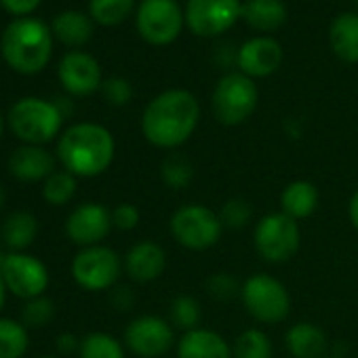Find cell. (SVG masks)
Segmentation results:
<instances>
[{
  "label": "cell",
  "mask_w": 358,
  "mask_h": 358,
  "mask_svg": "<svg viewBox=\"0 0 358 358\" xmlns=\"http://www.w3.org/2000/svg\"><path fill=\"white\" fill-rule=\"evenodd\" d=\"M199 99L186 89H166L143 110L141 133L154 148L175 150L184 145L199 127Z\"/></svg>",
  "instance_id": "cell-1"
},
{
  "label": "cell",
  "mask_w": 358,
  "mask_h": 358,
  "mask_svg": "<svg viewBox=\"0 0 358 358\" xmlns=\"http://www.w3.org/2000/svg\"><path fill=\"white\" fill-rule=\"evenodd\" d=\"M116 141L112 133L97 122H78L64 131L57 143V158L64 169L76 177H97L114 160Z\"/></svg>",
  "instance_id": "cell-2"
},
{
  "label": "cell",
  "mask_w": 358,
  "mask_h": 358,
  "mask_svg": "<svg viewBox=\"0 0 358 358\" xmlns=\"http://www.w3.org/2000/svg\"><path fill=\"white\" fill-rule=\"evenodd\" d=\"M0 53L20 74H38L51 59L53 32L36 17H17L0 36Z\"/></svg>",
  "instance_id": "cell-3"
},
{
  "label": "cell",
  "mask_w": 358,
  "mask_h": 358,
  "mask_svg": "<svg viewBox=\"0 0 358 358\" xmlns=\"http://www.w3.org/2000/svg\"><path fill=\"white\" fill-rule=\"evenodd\" d=\"M64 122V114L55 101L41 97H24L13 103L9 112V124L15 137L26 145H43L57 137Z\"/></svg>",
  "instance_id": "cell-4"
},
{
  "label": "cell",
  "mask_w": 358,
  "mask_h": 358,
  "mask_svg": "<svg viewBox=\"0 0 358 358\" xmlns=\"http://www.w3.org/2000/svg\"><path fill=\"white\" fill-rule=\"evenodd\" d=\"M171 236L175 238L177 245L190 251H207L213 245L220 243L224 224L220 220V213L213 209L192 203L179 207L169 222Z\"/></svg>",
  "instance_id": "cell-5"
},
{
  "label": "cell",
  "mask_w": 358,
  "mask_h": 358,
  "mask_svg": "<svg viewBox=\"0 0 358 358\" xmlns=\"http://www.w3.org/2000/svg\"><path fill=\"white\" fill-rule=\"evenodd\" d=\"M259 91L255 80L245 76L243 72H230L222 76L213 89L211 108L217 122L226 127L243 124L257 108Z\"/></svg>",
  "instance_id": "cell-6"
},
{
  "label": "cell",
  "mask_w": 358,
  "mask_h": 358,
  "mask_svg": "<svg viewBox=\"0 0 358 358\" xmlns=\"http://www.w3.org/2000/svg\"><path fill=\"white\" fill-rule=\"evenodd\" d=\"M253 245L264 262L285 264L291 257H295V253L299 251L301 245L299 224L293 217L285 215L282 211L268 213L255 224Z\"/></svg>",
  "instance_id": "cell-7"
},
{
  "label": "cell",
  "mask_w": 358,
  "mask_h": 358,
  "mask_svg": "<svg viewBox=\"0 0 358 358\" xmlns=\"http://www.w3.org/2000/svg\"><path fill=\"white\" fill-rule=\"evenodd\" d=\"M241 299L245 310L259 322L278 324L291 312V295L287 287L270 274H253L243 282Z\"/></svg>",
  "instance_id": "cell-8"
},
{
  "label": "cell",
  "mask_w": 358,
  "mask_h": 358,
  "mask_svg": "<svg viewBox=\"0 0 358 358\" xmlns=\"http://www.w3.org/2000/svg\"><path fill=\"white\" fill-rule=\"evenodd\" d=\"M135 26L148 45L166 47L182 34L186 13L177 0H141L135 13Z\"/></svg>",
  "instance_id": "cell-9"
},
{
  "label": "cell",
  "mask_w": 358,
  "mask_h": 358,
  "mask_svg": "<svg viewBox=\"0 0 358 358\" xmlns=\"http://www.w3.org/2000/svg\"><path fill=\"white\" fill-rule=\"evenodd\" d=\"M122 272L120 257L114 249L95 245L83 249L72 262V278L85 291L112 289Z\"/></svg>",
  "instance_id": "cell-10"
},
{
  "label": "cell",
  "mask_w": 358,
  "mask_h": 358,
  "mask_svg": "<svg viewBox=\"0 0 358 358\" xmlns=\"http://www.w3.org/2000/svg\"><path fill=\"white\" fill-rule=\"evenodd\" d=\"M186 26L196 36H220L243 15L241 0H188Z\"/></svg>",
  "instance_id": "cell-11"
},
{
  "label": "cell",
  "mask_w": 358,
  "mask_h": 358,
  "mask_svg": "<svg viewBox=\"0 0 358 358\" xmlns=\"http://www.w3.org/2000/svg\"><path fill=\"white\" fill-rule=\"evenodd\" d=\"M124 343L139 358H160L175 343L173 324L154 314L137 316L124 329Z\"/></svg>",
  "instance_id": "cell-12"
},
{
  "label": "cell",
  "mask_w": 358,
  "mask_h": 358,
  "mask_svg": "<svg viewBox=\"0 0 358 358\" xmlns=\"http://www.w3.org/2000/svg\"><path fill=\"white\" fill-rule=\"evenodd\" d=\"M0 274L7 285V291L22 299H34L45 293L49 287L47 266L26 253H9L0 262Z\"/></svg>",
  "instance_id": "cell-13"
},
{
  "label": "cell",
  "mask_w": 358,
  "mask_h": 358,
  "mask_svg": "<svg viewBox=\"0 0 358 358\" xmlns=\"http://www.w3.org/2000/svg\"><path fill=\"white\" fill-rule=\"evenodd\" d=\"M112 228V211L99 203H85L76 207L66 222L68 238L85 249L99 245Z\"/></svg>",
  "instance_id": "cell-14"
},
{
  "label": "cell",
  "mask_w": 358,
  "mask_h": 358,
  "mask_svg": "<svg viewBox=\"0 0 358 358\" xmlns=\"http://www.w3.org/2000/svg\"><path fill=\"white\" fill-rule=\"evenodd\" d=\"M59 80L70 95H91L101 89V68L97 59L85 51H70L62 57L57 68Z\"/></svg>",
  "instance_id": "cell-15"
},
{
  "label": "cell",
  "mask_w": 358,
  "mask_h": 358,
  "mask_svg": "<svg viewBox=\"0 0 358 358\" xmlns=\"http://www.w3.org/2000/svg\"><path fill=\"white\" fill-rule=\"evenodd\" d=\"M238 70L249 78H266L272 76L282 64V49L278 41L270 36H255L249 38L236 57Z\"/></svg>",
  "instance_id": "cell-16"
},
{
  "label": "cell",
  "mask_w": 358,
  "mask_h": 358,
  "mask_svg": "<svg viewBox=\"0 0 358 358\" xmlns=\"http://www.w3.org/2000/svg\"><path fill=\"white\" fill-rule=\"evenodd\" d=\"M166 270V253L158 243L141 241L133 245L124 257V272L135 282H152Z\"/></svg>",
  "instance_id": "cell-17"
},
{
  "label": "cell",
  "mask_w": 358,
  "mask_h": 358,
  "mask_svg": "<svg viewBox=\"0 0 358 358\" xmlns=\"http://www.w3.org/2000/svg\"><path fill=\"white\" fill-rule=\"evenodd\" d=\"M9 171L20 182H43L55 173V158L41 145H22L9 158Z\"/></svg>",
  "instance_id": "cell-18"
},
{
  "label": "cell",
  "mask_w": 358,
  "mask_h": 358,
  "mask_svg": "<svg viewBox=\"0 0 358 358\" xmlns=\"http://www.w3.org/2000/svg\"><path fill=\"white\" fill-rule=\"evenodd\" d=\"M177 358H234L232 345L213 329L186 331L177 341Z\"/></svg>",
  "instance_id": "cell-19"
},
{
  "label": "cell",
  "mask_w": 358,
  "mask_h": 358,
  "mask_svg": "<svg viewBox=\"0 0 358 358\" xmlns=\"http://www.w3.org/2000/svg\"><path fill=\"white\" fill-rule=\"evenodd\" d=\"M318 188L308 179H295L280 192V211L295 222L310 217L318 209Z\"/></svg>",
  "instance_id": "cell-20"
},
{
  "label": "cell",
  "mask_w": 358,
  "mask_h": 358,
  "mask_svg": "<svg viewBox=\"0 0 358 358\" xmlns=\"http://www.w3.org/2000/svg\"><path fill=\"white\" fill-rule=\"evenodd\" d=\"M287 350L293 358H324L327 335L314 322H295L285 335Z\"/></svg>",
  "instance_id": "cell-21"
},
{
  "label": "cell",
  "mask_w": 358,
  "mask_h": 358,
  "mask_svg": "<svg viewBox=\"0 0 358 358\" xmlns=\"http://www.w3.org/2000/svg\"><path fill=\"white\" fill-rule=\"evenodd\" d=\"M241 17L251 30L270 34L282 28V24L287 22V7L282 0H247V3H243Z\"/></svg>",
  "instance_id": "cell-22"
},
{
  "label": "cell",
  "mask_w": 358,
  "mask_h": 358,
  "mask_svg": "<svg viewBox=\"0 0 358 358\" xmlns=\"http://www.w3.org/2000/svg\"><path fill=\"white\" fill-rule=\"evenodd\" d=\"M333 53L345 64H358V13H341L329 28Z\"/></svg>",
  "instance_id": "cell-23"
},
{
  "label": "cell",
  "mask_w": 358,
  "mask_h": 358,
  "mask_svg": "<svg viewBox=\"0 0 358 358\" xmlns=\"http://www.w3.org/2000/svg\"><path fill=\"white\" fill-rule=\"evenodd\" d=\"M51 32L68 47H83L93 36V20L80 11H64L55 15Z\"/></svg>",
  "instance_id": "cell-24"
},
{
  "label": "cell",
  "mask_w": 358,
  "mask_h": 358,
  "mask_svg": "<svg viewBox=\"0 0 358 358\" xmlns=\"http://www.w3.org/2000/svg\"><path fill=\"white\" fill-rule=\"evenodd\" d=\"M36 234H38V222L28 211H15L3 224V241L7 247L15 249L17 253L28 249L34 243Z\"/></svg>",
  "instance_id": "cell-25"
},
{
  "label": "cell",
  "mask_w": 358,
  "mask_h": 358,
  "mask_svg": "<svg viewBox=\"0 0 358 358\" xmlns=\"http://www.w3.org/2000/svg\"><path fill=\"white\" fill-rule=\"evenodd\" d=\"M162 184L171 190H184L194 179V164L182 152H171L160 164Z\"/></svg>",
  "instance_id": "cell-26"
},
{
  "label": "cell",
  "mask_w": 358,
  "mask_h": 358,
  "mask_svg": "<svg viewBox=\"0 0 358 358\" xmlns=\"http://www.w3.org/2000/svg\"><path fill=\"white\" fill-rule=\"evenodd\" d=\"M30 337L24 322L0 318V358H22L28 352Z\"/></svg>",
  "instance_id": "cell-27"
},
{
  "label": "cell",
  "mask_w": 358,
  "mask_h": 358,
  "mask_svg": "<svg viewBox=\"0 0 358 358\" xmlns=\"http://www.w3.org/2000/svg\"><path fill=\"white\" fill-rule=\"evenodd\" d=\"M135 9V0H89L91 20L99 26L114 28L122 24Z\"/></svg>",
  "instance_id": "cell-28"
},
{
  "label": "cell",
  "mask_w": 358,
  "mask_h": 358,
  "mask_svg": "<svg viewBox=\"0 0 358 358\" xmlns=\"http://www.w3.org/2000/svg\"><path fill=\"white\" fill-rule=\"evenodd\" d=\"M203 320V308L201 301L192 295H179L171 301L169 306V322L177 329L186 331H194L201 327Z\"/></svg>",
  "instance_id": "cell-29"
},
{
  "label": "cell",
  "mask_w": 358,
  "mask_h": 358,
  "mask_svg": "<svg viewBox=\"0 0 358 358\" xmlns=\"http://www.w3.org/2000/svg\"><path fill=\"white\" fill-rule=\"evenodd\" d=\"M78 354L80 358H124V348L114 335L95 331L80 339Z\"/></svg>",
  "instance_id": "cell-30"
},
{
  "label": "cell",
  "mask_w": 358,
  "mask_h": 358,
  "mask_svg": "<svg viewBox=\"0 0 358 358\" xmlns=\"http://www.w3.org/2000/svg\"><path fill=\"white\" fill-rule=\"evenodd\" d=\"M234 358H272V341L262 329H247L243 331L234 345H232Z\"/></svg>",
  "instance_id": "cell-31"
},
{
  "label": "cell",
  "mask_w": 358,
  "mask_h": 358,
  "mask_svg": "<svg viewBox=\"0 0 358 358\" xmlns=\"http://www.w3.org/2000/svg\"><path fill=\"white\" fill-rule=\"evenodd\" d=\"M76 194V175L70 171H55L49 179H45L43 196L49 205L62 207L70 203Z\"/></svg>",
  "instance_id": "cell-32"
},
{
  "label": "cell",
  "mask_w": 358,
  "mask_h": 358,
  "mask_svg": "<svg viewBox=\"0 0 358 358\" xmlns=\"http://www.w3.org/2000/svg\"><path fill=\"white\" fill-rule=\"evenodd\" d=\"M53 316H55V303L45 295L28 299V303L22 310V322L26 327H45L53 320Z\"/></svg>",
  "instance_id": "cell-33"
},
{
  "label": "cell",
  "mask_w": 358,
  "mask_h": 358,
  "mask_svg": "<svg viewBox=\"0 0 358 358\" xmlns=\"http://www.w3.org/2000/svg\"><path fill=\"white\" fill-rule=\"evenodd\" d=\"M251 217H253V209L245 199H230L220 209V220L224 228H230V230L245 228L251 222Z\"/></svg>",
  "instance_id": "cell-34"
},
{
  "label": "cell",
  "mask_w": 358,
  "mask_h": 358,
  "mask_svg": "<svg viewBox=\"0 0 358 358\" xmlns=\"http://www.w3.org/2000/svg\"><path fill=\"white\" fill-rule=\"evenodd\" d=\"M207 291L215 301H232L234 297L241 295L243 285H238V280L232 274L217 272L207 278Z\"/></svg>",
  "instance_id": "cell-35"
},
{
  "label": "cell",
  "mask_w": 358,
  "mask_h": 358,
  "mask_svg": "<svg viewBox=\"0 0 358 358\" xmlns=\"http://www.w3.org/2000/svg\"><path fill=\"white\" fill-rule=\"evenodd\" d=\"M101 95L110 106H127L133 97V87L127 78L122 76H112L101 83Z\"/></svg>",
  "instance_id": "cell-36"
},
{
  "label": "cell",
  "mask_w": 358,
  "mask_h": 358,
  "mask_svg": "<svg viewBox=\"0 0 358 358\" xmlns=\"http://www.w3.org/2000/svg\"><path fill=\"white\" fill-rule=\"evenodd\" d=\"M139 209L131 203H122L118 205L114 211H112V224L114 228L122 230V232H129V230H135L137 224H139Z\"/></svg>",
  "instance_id": "cell-37"
},
{
  "label": "cell",
  "mask_w": 358,
  "mask_h": 358,
  "mask_svg": "<svg viewBox=\"0 0 358 358\" xmlns=\"http://www.w3.org/2000/svg\"><path fill=\"white\" fill-rule=\"evenodd\" d=\"M41 3L43 0H0V5L5 7V11L17 17H28Z\"/></svg>",
  "instance_id": "cell-38"
},
{
  "label": "cell",
  "mask_w": 358,
  "mask_h": 358,
  "mask_svg": "<svg viewBox=\"0 0 358 358\" xmlns=\"http://www.w3.org/2000/svg\"><path fill=\"white\" fill-rule=\"evenodd\" d=\"M112 303L118 308V310H129L133 306V293L129 287H116L114 293H112Z\"/></svg>",
  "instance_id": "cell-39"
},
{
  "label": "cell",
  "mask_w": 358,
  "mask_h": 358,
  "mask_svg": "<svg viewBox=\"0 0 358 358\" xmlns=\"http://www.w3.org/2000/svg\"><path fill=\"white\" fill-rule=\"evenodd\" d=\"M57 350H59L62 354H72V352L80 350V341H78V337H76V335H72V333H64V335H59V337H57Z\"/></svg>",
  "instance_id": "cell-40"
},
{
  "label": "cell",
  "mask_w": 358,
  "mask_h": 358,
  "mask_svg": "<svg viewBox=\"0 0 358 358\" xmlns=\"http://www.w3.org/2000/svg\"><path fill=\"white\" fill-rule=\"evenodd\" d=\"M348 215H350L352 226L358 230V190L352 194V199H350V203H348Z\"/></svg>",
  "instance_id": "cell-41"
},
{
  "label": "cell",
  "mask_w": 358,
  "mask_h": 358,
  "mask_svg": "<svg viewBox=\"0 0 358 358\" xmlns=\"http://www.w3.org/2000/svg\"><path fill=\"white\" fill-rule=\"evenodd\" d=\"M5 299H7V285L3 280V274H0V310L5 306Z\"/></svg>",
  "instance_id": "cell-42"
},
{
  "label": "cell",
  "mask_w": 358,
  "mask_h": 358,
  "mask_svg": "<svg viewBox=\"0 0 358 358\" xmlns=\"http://www.w3.org/2000/svg\"><path fill=\"white\" fill-rule=\"evenodd\" d=\"M5 201H7V194H5V188L0 186V209L5 207Z\"/></svg>",
  "instance_id": "cell-43"
},
{
  "label": "cell",
  "mask_w": 358,
  "mask_h": 358,
  "mask_svg": "<svg viewBox=\"0 0 358 358\" xmlns=\"http://www.w3.org/2000/svg\"><path fill=\"white\" fill-rule=\"evenodd\" d=\"M3 127H5L3 124V116H0V137H3Z\"/></svg>",
  "instance_id": "cell-44"
},
{
  "label": "cell",
  "mask_w": 358,
  "mask_h": 358,
  "mask_svg": "<svg viewBox=\"0 0 358 358\" xmlns=\"http://www.w3.org/2000/svg\"><path fill=\"white\" fill-rule=\"evenodd\" d=\"M43 358H55V356H43Z\"/></svg>",
  "instance_id": "cell-45"
},
{
  "label": "cell",
  "mask_w": 358,
  "mask_h": 358,
  "mask_svg": "<svg viewBox=\"0 0 358 358\" xmlns=\"http://www.w3.org/2000/svg\"><path fill=\"white\" fill-rule=\"evenodd\" d=\"M324 358H337V356H324Z\"/></svg>",
  "instance_id": "cell-46"
}]
</instances>
